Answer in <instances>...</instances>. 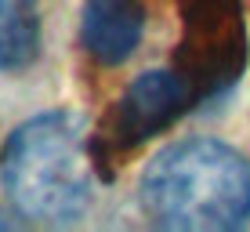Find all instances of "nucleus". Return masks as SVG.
<instances>
[{
    "label": "nucleus",
    "instance_id": "obj_1",
    "mask_svg": "<svg viewBox=\"0 0 250 232\" xmlns=\"http://www.w3.org/2000/svg\"><path fill=\"white\" fill-rule=\"evenodd\" d=\"M138 203L160 229H239L250 218V160L218 138L174 142L145 163Z\"/></svg>",
    "mask_w": 250,
    "mask_h": 232
},
{
    "label": "nucleus",
    "instance_id": "obj_3",
    "mask_svg": "<svg viewBox=\"0 0 250 232\" xmlns=\"http://www.w3.org/2000/svg\"><path fill=\"white\" fill-rule=\"evenodd\" d=\"M182 37L174 47V69L207 105L232 91L247 69L250 37L243 0H178Z\"/></svg>",
    "mask_w": 250,
    "mask_h": 232
},
{
    "label": "nucleus",
    "instance_id": "obj_7",
    "mask_svg": "<svg viewBox=\"0 0 250 232\" xmlns=\"http://www.w3.org/2000/svg\"><path fill=\"white\" fill-rule=\"evenodd\" d=\"M0 229H4V218H0Z\"/></svg>",
    "mask_w": 250,
    "mask_h": 232
},
{
    "label": "nucleus",
    "instance_id": "obj_2",
    "mask_svg": "<svg viewBox=\"0 0 250 232\" xmlns=\"http://www.w3.org/2000/svg\"><path fill=\"white\" fill-rule=\"evenodd\" d=\"M0 189L33 225H73L91 203V145L73 113H37L0 149Z\"/></svg>",
    "mask_w": 250,
    "mask_h": 232
},
{
    "label": "nucleus",
    "instance_id": "obj_6",
    "mask_svg": "<svg viewBox=\"0 0 250 232\" xmlns=\"http://www.w3.org/2000/svg\"><path fill=\"white\" fill-rule=\"evenodd\" d=\"M44 22L37 0H0V73H22L40 58Z\"/></svg>",
    "mask_w": 250,
    "mask_h": 232
},
{
    "label": "nucleus",
    "instance_id": "obj_5",
    "mask_svg": "<svg viewBox=\"0 0 250 232\" xmlns=\"http://www.w3.org/2000/svg\"><path fill=\"white\" fill-rule=\"evenodd\" d=\"M149 11L142 0H83L80 47L98 65H124L145 40Z\"/></svg>",
    "mask_w": 250,
    "mask_h": 232
},
{
    "label": "nucleus",
    "instance_id": "obj_4",
    "mask_svg": "<svg viewBox=\"0 0 250 232\" xmlns=\"http://www.w3.org/2000/svg\"><path fill=\"white\" fill-rule=\"evenodd\" d=\"M192 109H200V102H196L192 87L178 76L174 65L138 73L109 105V113L102 116V127L91 142V156L98 163V170L102 167L113 170L124 156H131L134 149L163 134Z\"/></svg>",
    "mask_w": 250,
    "mask_h": 232
}]
</instances>
